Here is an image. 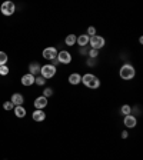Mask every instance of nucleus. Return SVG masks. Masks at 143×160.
Returning <instances> with one entry per match:
<instances>
[{
	"instance_id": "1",
	"label": "nucleus",
	"mask_w": 143,
	"mask_h": 160,
	"mask_svg": "<svg viewBox=\"0 0 143 160\" xmlns=\"http://www.w3.org/2000/svg\"><path fill=\"white\" fill-rule=\"evenodd\" d=\"M82 83H83L87 89H99L100 79L93 73H86L82 76Z\"/></svg>"
},
{
	"instance_id": "2",
	"label": "nucleus",
	"mask_w": 143,
	"mask_h": 160,
	"mask_svg": "<svg viewBox=\"0 0 143 160\" xmlns=\"http://www.w3.org/2000/svg\"><path fill=\"white\" fill-rule=\"evenodd\" d=\"M119 76L122 80H132L136 76V69L130 63H125L123 66L119 69Z\"/></svg>"
},
{
	"instance_id": "3",
	"label": "nucleus",
	"mask_w": 143,
	"mask_h": 160,
	"mask_svg": "<svg viewBox=\"0 0 143 160\" xmlns=\"http://www.w3.org/2000/svg\"><path fill=\"white\" fill-rule=\"evenodd\" d=\"M89 44H90V49H94V50H100L103 49L105 44H106V40H105L103 36H99V34H94L89 39Z\"/></svg>"
},
{
	"instance_id": "4",
	"label": "nucleus",
	"mask_w": 143,
	"mask_h": 160,
	"mask_svg": "<svg viewBox=\"0 0 143 160\" xmlns=\"http://www.w3.org/2000/svg\"><path fill=\"white\" fill-rule=\"evenodd\" d=\"M57 73V67H54L53 64H43L40 67V76L44 79H52L54 77V74Z\"/></svg>"
},
{
	"instance_id": "5",
	"label": "nucleus",
	"mask_w": 143,
	"mask_h": 160,
	"mask_svg": "<svg viewBox=\"0 0 143 160\" xmlns=\"http://www.w3.org/2000/svg\"><path fill=\"white\" fill-rule=\"evenodd\" d=\"M57 62H59V64H70L72 63V53L70 52H67V50H60L59 53H57Z\"/></svg>"
},
{
	"instance_id": "6",
	"label": "nucleus",
	"mask_w": 143,
	"mask_h": 160,
	"mask_svg": "<svg viewBox=\"0 0 143 160\" xmlns=\"http://www.w3.org/2000/svg\"><path fill=\"white\" fill-rule=\"evenodd\" d=\"M0 12H2V14H4V16H12V14L16 12V6H14L13 2H4V3H2V6H0Z\"/></svg>"
},
{
	"instance_id": "7",
	"label": "nucleus",
	"mask_w": 143,
	"mask_h": 160,
	"mask_svg": "<svg viewBox=\"0 0 143 160\" xmlns=\"http://www.w3.org/2000/svg\"><path fill=\"white\" fill-rule=\"evenodd\" d=\"M57 53H59V52H57V49L56 47H53V46H50V47H46V49L43 50V57L46 60H50V62H52V60H54L57 57Z\"/></svg>"
},
{
	"instance_id": "8",
	"label": "nucleus",
	"mask_w": 143,
	"mask_h": 160,
	"mask_svg": "<svg viewBox=\"0 0 143 160\" xmlns=\"http://www.w3.org/2000/svg\"><path fill=\"white\" fill-rule=\"evenodd\" d=\"M123 123L127 129H135L137 124V119H136V116H133V114H127V116H125Z\"/></svg>"
},
{
	"instance_id": "9",
	"label": "nucleus",
	"mask_w": 143,
	"mask_h": 160,
	"mask_svg": "<svg viewBox=\"0 0 143 160\" xmlns=\"http://www.w3.org/2000/svg\"><path fill=\"white\" fill-rule=\"evenodd\" d=\"M47 103H49V102H47V99L44 96H39L37 97L36 100H34V107H36V110H43L44 107L47 106Z\"/></svg>"
},
{
	"instance_id": "10",
	"label": "nucleus",
	"mask_w": 143,
	"mask_h": 160,
	"mask_svg": "<svg viewBox=\"0 0 143 160\" xmlns=\"http://www.w3.org/2000/svg\"><path fill=\"white\" fill-rule=\"evenodd\" d=\"M20 82H22V84H23V86L29 87V86H32V84H34V76H33V74H30V73L23 74Z\"/></svg>"
},
{
	"instance_id": "11",
	"label": "nucleus",
	"mask_w": 143,
	"mask_h": 160,
	"mask_svg": "<svg viewBox=\"0 0 143 160\" xmlns=\"http://www.w3.org/2000/svg\"><path fill=\"white\" fill-rule=\"evenodd\" d=\"M10 102H12L14 106H22V104L24 103V97H23V94H20V93H13Z\"/></svg>"
},
{
	"instance_id": "12",
	"label": "nucleus",
	"mask_w": 143,
	"mask_h": 160,
	"mask_svg": "<svg viewBox=\"0 0 143 160\" xmlns=\"http://www.w3.org/2000/svg\"><path fill=\"white\" fill-rule=\"evenodd\" d=\"M69 83L72 84V86H77V84H80L82 83V74H79V73H72L69 76Z\"/></svg>"
},
{
	"instance_id": "13",
	"label": "nucleus",
	"mask_w": 143,
	"mask_h": 160,
	"mask_svg": "<svg viewBox=\"0 0 143 160\" xmlns=\"http://www.w3.org/2000/svg\"><path fill=\"white\" fill-rule=\"evenodd\" d=\"M89 39L90 37L87 36V34H80V36H77L76 43L79 44L80 47H87L89 46Z\"/></svg>"
},
{
	"instance_id": "14",
	"label": "nucleus",
	"mask_w": 143,
	"mask_h": 160,
	"mask_svg": "<svg viewBox=\"0 0 143 160\" xmlns=\"http://www.w3.org/2000/svg\"><path fill=\"white\" fill-rule=\"evenodd\" d=\"M32 117H33L34 122H43L46 119V113H44L43 110H34L33 113H32Z\"/></svg>"
},
{
	"instance_id": "15",
	"label": "nucleus",
	"mask_w": 143,
	"mask_h": 160,
	"mask_svg": "<svg viewBox=\"0 0 143 160\" xmlns=\"http://www.w3.org/2000/svg\"><path fill=\"white\" fill-rule=\"evenodd\" d=\"M13 112H14V116L19 117V119H23L26 116V109L23 106H14Z\"/></svg>"
},
{
	"instance_id": "16",
	"label": "nucleus",
	"mask_w": 143,
	"mask_h": 160,
	"mask_svg": "<svg viewBox=\"0 0 143 160\" xmlns=\"http://www.w3.org/2000/svg\"><path fill=\"white\" fill-rule=\"evenodd\" d=\"M40 64L37 63V62H34V63H30V66H29V73L30 74H40Z\"/></svg>"
},
{
	"instance_id": "17",
	"label": "nucleus",
	"mask_w": 143,
	"mask_h": 160,
	"mask_svg": "<svg viewBox=\"0 0 143 160\" xmlns=\"http://www.w3.org/2000/svg\"><path fill=\"white\" fill-rule=\"evenodd\" d=\"M76 39H77L76 34H67L66 39H64V43H66V46L72 47V46H74V44H76Z\"/></svg>"
},
{
	"instance_id": "18",
	"label": "nucleus",
	"mask_w": 143,
	"mask_h": 160,
	"mask_svg": "<svg viewBox=\"0 0 143 160\" xmlns=\"http://www.w3.org/2000/svg\"><path fill=\"white\" fill-rule=\"evenodd\" d=\"M120 113L123 114V116L130 114V113H132V106H129V104H123V106L120 107Z\"/></svg>"
},
{
	"instance_id": "19",
	"label": "nucleus",
	"mask_w": 143,
	"mask_h": 160,
	"mask_svg": "<svg viewBox=\"0 0 143 160\" xmlns=\"http://www.w3.org/2000/svg\"><path fill=\"white\" fill-rule=\"evenodd\" d=\"M87 57H89V59H97V57H99V50L89 49V53H87Z\"/></svg>"
},
{
	"instance_id": "20",
	"label": "nucleus",
	"mask_w": 143,
	"mask_h": 160,
	"mask_svg": "<svg viewBox=\"0 0 143 160\" xmlns=\"http://www.w3.org/2000/svg\"><path fill=\"white\" fill-rule=\"evenodd\" d=\"M53 93H54V92H53V89H52V87H46V89L43 90V94H42V96H44L46 99H49L50 96H53Z\"/></svg>"
},
{
	"instance_id": "21",
	"label": "nucleus",
	"mask_w": 143,
	"mask_h": 160,
	"mask_svg": "<svg viewBox=\"0 0 143 160\" xmlns=\"http://www.w3.org/2000/svg\"><path fill=\"white\" fill-rule=\"evenodd\" d=\"M7 60H9L7 54L4 53V52H0V66H3V64H6V63H7Z\"/></svg>"
},
{
	"instance_id": "22",
	"label": "nucleus",
	"mask_w": 143,
	"mask_h": 160,
	"mask_svg": "<svg viewBox=\"0 0 143 160\" xmlns=\"http://www.w3.org/2000/svg\"><path fill=\"white\" fill-rule=\"evenodd\" d=\"M34 83L37 84V86H44V83H46V79L42 76H37L34 77Z\"/></svg>"
},
{
	"instance_id": "23",
	"label": "nucleus",
	"mask_w": 143,
	"mask_h": 160,
	"mask_svg": "<svg viewBox=\"0 0 143 160\" xmlns=\"http://www.w3.org/2000/svg\"><path fill=\"white\" fill-rule=\"evenodd\" d=\"M3 109L7 110V112H10V110L14 109V104L12 103V102H4V103H3Z\"/></svg>"
},
{
	"instance_id": "24",
	"label": "nucleus",
	"mask_w": 143,
	"mask_h": 160,
	"mask_svg": "<svg viewBox=\"0 0 143 160\" xmlns=\"http://www.w3.org/2000/svg\"><path fill=\"white\" fill-rule=\"evenodd\" d=\"M86 34H87V36H89V37L94 36V34H96V27H93V26L87 27V30H86Z\"/></svg>"
},
{
	"instance_id": "25",
	"label": "nucleus",
	"mask_w": 143,
	"mask_h": 160,
	"mask_svg": "<svg viewBox=\"0 0 143 160\" xmlns=\"http://www.w3.org/2000/svg\"><path fill=\"white\" fill-rule=\"evenodd\" d=\"M0 74H2V76H7V74H9V67H7L6 64L0 66Z\"/></svg>"
},
{
	"instance_id": "26",
	"label": "nucleus",
	"mask_w": 143,
	"mask_h": 160,
	"mask_svg": "<svg viewBox=\"0 0 143 160\" xmlns=\"http://www.w3.org/2000/svg\"><path fill=\"white\" fill-rule=\"evenodd\" d=\"M94 63H96V59H87L86 62L87 66H94Z\"/></svg>"
},
{
	"instance_id": "27",
	"label": "nucleus",
	"mask_w": 143,
	"mask_h": 160,
	"mask_svg": "<svg viewBox=\"0 0 143 160\" xmlns=\"http://www.w3.org/2000/svg\"><path fill=\"white\" fill-rule=\"evenodd\" d=\"M122 137H123V139H127V137H129V132H127V130H123V132H122Z\"/></svg>"
},
{
	"instance_id": "28",
	"label": "nucleus",
	"mask_w": 143,
	"mask_h": 160,
	"mask_svg": "<svg viewBox=\"0 0 143 160\" xmlns=\"http://www.w3.org/2000/svg\"><path fill=\"white\" fill-rule=\"evenodd\" d=\"M80 53H82V54H87V53H89V50H87L86 47H82V49H80Z\"/></svg>"
}]
</instances>
